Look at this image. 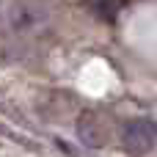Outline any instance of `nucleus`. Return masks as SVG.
<instances>
[{"label": "nucleus", "instance_id": "7ed1b4c3", "mask_svg": "<svg viewBox=\"0 0 157 157\" xmlns=\"http://www.w3.org/2000/svg\"><path fill=\"white\" fill-rule=\"evenodd\" d=\"M86 6H88V11H94V17H99L105 22H116V17H119V11H124L127 0H88Z\"/></svg>", "mask_w": 157, "mask_h": 157}, {"label": "nucleus", "instance_id": "f03ea898", "mask_svg": "<svg viewBox=\"0 0 157 157\" xmlns=\"http://www.w3.org/2000/svg\"><path fill=\"white\" fill-rule=\"evenodd\" d=\"M77 138H80V144H86L91 149H99V146L108 144V130H105V124L99 121L97 113L86 110L77 119Z\"/></svg>", "mask_w": 157, "mask_h": 157}, {"label": "nucleus", "instance_id": "f257e3e1", "mask_svg": "<svg viewBox=\"0 0 157 157\" xmlns=\"http://www.w3.org/2000/svg\"><path fill=\"white\" fill-rule=\"evenodd\" d=\"M155 144H157V130H155L152 121L135 119V121L124 124V130H121V149L127 155L144 157V155H149L155 149Z\"/></svg>", "mask_w": 157, "mask_h": 157}]
</instances>
